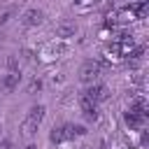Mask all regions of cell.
<instances>
[{
	"mask_svg": "<svg viewBox=\"0 0 149 149\" xmlns=\"http://www.w3.org/2000/svg\"><path fill=\"white\" fill-rule=\"evenodd\" d=\"M123 121H126V126H128V128L140 130V128L144 126V114L130 107V109H126V112H123Z\"/></svg>",
	"mask_w": 149,
	"mask_h": 149,
	"instance_id": "4",
	"label": "cell"
},
{
	"mask_svg": "<svg viewBox=\"0 0 149 149\" xmlns=\"http://www.w3.org/2000/svg\"><path fill=\"white\" fill-rule=\"evenodd\" d=\"M84 149H91V147H84Z\"/></svg>",
	"mask_w": 149,
	"mask_h": 149,
	"instance_id": "14",
	"label": "cell"
},
{
	"mask_svg": "<svg viewBox=\"0 0 149 149\" xmlns=\"http://www.w3.org/2000/svg\"><path fill=\"white\" fill-rule=\"evenodd\" d=\"M72 130H74V135H84V133H86L84 126H72Z\"/></svg>",
	"mask_w": 149,
	"mask_h": 149,
	"instance_id": "11",
	"label": "cell"
},
{
	"mask_svg": "<svg viewBox=\"0 0 149 149\" xmlns=\"http://www.w3.org/2000/svg\"><path fill=\"white\" fill-rule=\"evenodd\" d=\"M0 149H12V142H9V140H2V142H0Z\"/></svg>",
	"mask_w": 149,
	"mask_h": 149,
	"instance_id": "12",
	"label": "cell"
},
{
	"mask_svg": "<svg viewBox=\"0 0 149 149\" xmlns=\"http://www.w3.org/2000/svg\"><path fill=\"white\" fill-rule=\"evenodd\" d=\"M42 19H44L42 9H28V12L23 14V26H40Z\"/></svg>",
	"mask_w": 149,
	"mask_h": 149,
	"instance_id": "7",
	"label": "cell"
},
{
	"mask_svg": "<svg viewBox=\"0 0 149 149\" xmlns=\"http://www.w3.org/2000/svg\"><path fill=\"white\" fill-rule=\"evenodd\" d=\"M98 74H100V63H95V61H84V63H81V68H79V79H81L84 84H93V81L98 79Z\"/></svg>",
	"mask_w": 149,
	"mask_h": 149,
	"instance_id": "2",
	"label": "cell"
},
{
	"mask_svg": "<svg viewBox=\"0 0 149 149\" xmlns=\"http://www.w3.org/2000/svg\"><path fill=\"white\" fill-rule=\"evenodd\" d=\"M74 2H81V0H74Z\"/></svg>",
	"mask_w": 149,
	"mask_h": 149,
	"instance_id": "13",
	"label": "cell"
},
{
	"mask_svg": "<svg viewBox=\"0 0 149 149\" xmlns=\"http://www.w3.org/2000/svg\"><path fill=\"white\" fill-rule=\"evenodd\" d=\"M42 119H44V105H33L30 112L26 114V121H23L21 130H23L28 137L35 135V133H37V126L42 123Z\"/></svg>",
	"mask_w": 149,
	"mask_h": 149,
	"instance_id": "1",
	"label": "cell"
},
{
	"mask_svg": "<svg viewBox=\"0 0 149 149\" xmlns=\"http://www.w3.org/2000/svg\"><path fill=\"white\" fill-rule=\"evenodd\" d=\"M79 107H81V112H84V116L88 119V121H95L98 119V112H95V102L86 95V93H79Z\"/></svg>",
	"mask_w": 149,
	"mask_h": 149,
	"instance_id": "5",
	"label": "cell"
},
{
	"mask_svg": "<svg viewBox=\"0 0 149 149\" xmlns=\"http://www.w3.org/2000/svg\"><path fill=\"white\" fill-rule=\"evenodd\" d=\"M40 88H42V81H40V79H33V81H30V86H28V91H30V93H35V91H40Z\"/></svg>",
	"mask_w": 149,
	"mask_h": 149,
	"instance_id": "10",
	"label": "cell"
},
{
	"mask_svg": "<svg viewBox=\"0 0 149 149\" xmlns=\"http://www.w3.org/2000/svg\"><path fill=\"white\" fill-rule=\"evenodd\" d=\"M74 137V130H72V123H65V126H54V130L49 133V140L54 142V144H61V142H65V140H72Z\"/></svg>",
	"mask_w": 149,
	"mask_h": 149,
	"instance_id": "3",
	"label": "cell"
},
{
	"mask_svg": "<svg viewBox=\"0 0 149 149\" xmlns=\"http://www.w3.org/2000/svg\"><path fill=\"white\" fill-rule=\"evenodd\" d=\"M56 33H58V37H70V35H74V26H58L56 28Z\"/></svg>",
	"mask_w": 149,
	"mask_h": 149,
	"instance_id": "9",
	"label": "cell"
},
{
	"mask_svg": "<svg viewBox=\"0 0 149 149\" xmlns=\"http://www.w3.org/2000/svg\"><path fill=\"white\" fill-rule=\"evenodd\" d=\"M93 102H100V100H105L107 98V86L105 84H98V81H93V84H88V88L84 91Z\"/></svg>",
	"mask_w": 149,
	"mask_h": 149,
	"instance_id": "6",
	"label": "cell"
},
{
	"mask_svg": "<svg viewBox=\"0 0 149 149\" xmlns=\"http://www.w3.org/2000/svg\"><path fill=\"white\" fill-rule=\"evenodd\" d=\"M16 84H19V72H9V74L2 79V86H5L7 91H14Z\"/></svg>",
	"mask_w": 149,
	"mask_h": 149,
	"instance_id": "8",
	"label": "cell"
}]
</instances>
